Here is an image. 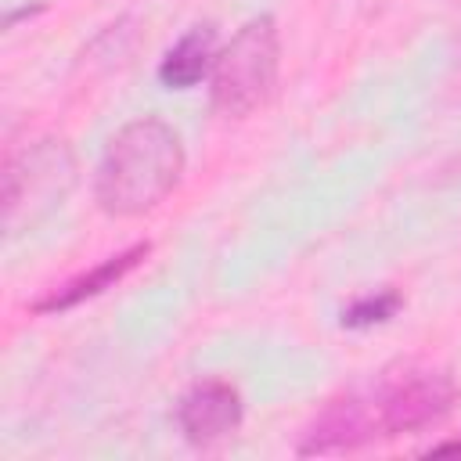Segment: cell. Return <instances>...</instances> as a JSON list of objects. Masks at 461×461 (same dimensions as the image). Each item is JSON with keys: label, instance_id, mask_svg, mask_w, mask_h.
<instances>
[{"label": "cell", "instance_id": "cell-1", "mask_svg": "<svg viewBox=\"0 0 461 461\" xmlns=\"http://www.w3.org/2000/svg\"><path fill=\"white\" fill-rule=\"evenodd\" d=\"M461 403V385L443 367L403 364L385 367L367 385L328 400L299 432L295 454H349L396 436L443 425Z\"/></svg>", "mask_w": 461, "mask_h": 461}, {"label": "cell", "instance_id": "cell-2", "mask_svg": "<svg viewBox=\"0 0 461 461\" xmlns=\"http://www.w3.org/2000/svg\"><path fill=\"white\" fill-rule=\"evenodd\" d=\"M184 140L158 115H137L122 122L94 173V198L104 216L133 220L158 209L184 180Z\"/></svg>", "mask_w": 461, "mask_h": 461}, {"label": "cell", "instance_id": "cell-3", "mask_svg": "<svg viewBox=\"0 0 461 461\" xmlns=\"http://www.w3.org/2000/svg\"><path fill=\"white\" fill-rule=\"evenodd\" d=\"M281 79V36L270 14L249 18L216 54L209 76V101L227 119H249L267 108Z\"/></svg>", "mask_w": 461, "mask_h": 461}, {"label": "cell", "instance_id": "cell-4", "mask_svg": "<svg viewBox=\"0 0 461 461\" xmlns=\"http://www.w3.org/2000/svg\"><path fill=\"white\" fill-rule=\"evenodd\" d=\"M76 180V158L65 140H32L11 151L4 162V230L18 234L22 223L43 216L68 194Z\"/></svg>", "mask_w": 461, "mask_h": 461}, {"label": "cell", "instance_id": "cell-5", "mask_svg": "<svg viewBox=\"0 0 461 461\" xmlns=\"http://www.w3.org/2000/svg\"><path fill=\"white\" fill-rule=\"evenodd\" d=\"M245 421V400L227 378H198L176 400V429L191 447H212Z\"/></svg>", "mask_w": 461, "mask_h": 461}, {"label": "cell", "instance_id": "cell-6", "mask_svg": "<svg viewBox=\"0 0 461 461\" xmlns=\"http://www.w3.org/2000/svg\"><path fill=\"white\" fill-rule=\"evenodd\" d=\"M151 256V241H133V245H126V249H119V252H112V256H104L101 263H94L90 270H79L76 277H68V281H61V285H54L50 292H43L40 299H32L29 303V310L32 313H40V317H54V313H68V310H76V306H83V303H90V299H97V295H104L108 288H115L119 281H126L144 259Z\"/></svg>", "mask_w": 461, "mask_h": 461}, {"label": "cell", "instance_id": "cell-7", "mask_svg": "<svg viewBox=\"0 0 461 461\" xmlns=\"http://www.w3.org/2000/svg\"><path fill=\"white\" fill-rule=\"evenodd\" d=\"M216 29L205 22V25H191L158 61L155 76L166 90H191L198 86L205 76H212V65H216Z\"/></svg>", "mask_w": 461, "mask_h": 461}, {"label": "cell", "instance_id": "cell-8", "mask_svg": "<svg viewBox=\"0 0 461 461\" xmlns=\"http://www.w3.org/2000/svg\"><path fill=\"white\" fill-rule=\"evenodd\" d=\"M400 310H403V292L393 288V285H385V288L364 292V295H357L349 306H342L339 324L349 328V331H367V328L389 324Z\"/></svg>", "mask_w": 461, "mask_h": 461}, {"label": "cell", "instance_id": "cell-9", "mask_svg": "<svg viewBox=\"0 0 461 461\" xmlns=\"http://www.w3.org/2000/svg\"><path fill=\"white\" fill-rule=\"evenodd\" d=\"M425 454H461V436H454V439H439V443H432Z\"/></svg>", "mask_w": 461, "mask_h": 461}, {"label": "cell", "instance_id": "cell-10", "mask_svg": "<svg viewBox=\"0 0 461 461\" xmlns=\"http://www.w3.org/2000/svg\"><path fill=\"white\" fill-rule=\"evenodd\" d=\"M40 11H43V4H32V7H22V11H11L4 25H7V29H14V22H18V18H32V14H40Z\"/></svg>", "mask_w": 461, "mask_h": 461}]
</instances>
